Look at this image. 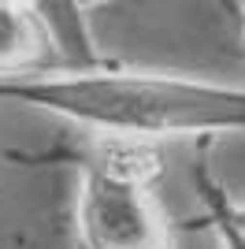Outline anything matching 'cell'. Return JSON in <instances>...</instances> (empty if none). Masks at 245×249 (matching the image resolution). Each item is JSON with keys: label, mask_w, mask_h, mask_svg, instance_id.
I'll use <instances>...</instances> for the list:
<instances>
[{"label": "cell", "mask_w": 245, "mask_h": 249, "mask_svg": "<svg viewBox=\"0 0 245 249\" xmlns=\"http://www.w3.org/2000/svg\"><path fill=\"white\" fill-rule=\"evenodd\" d=\"M71 67V56L37 0H0V82Z\"/></svg>", "instance_id": "obj_3"}, {"label": "cell", "mask_w": 245, "mask_h": 249, "mask_svg": "<svg viewBox=\"0 0 245 249\" xmlns=\"http://www.w3.org/2000/svg\"><path fill=\"white\" fill-rule=\"evenodd\" d=\"M45 15L52 19L56 34L63 41V52L71 56V63H97L89 49H86V34H82V15H78V4L74 0H37Z\"/></svg>", "instance_id": "obj_4"}, {"label": "cell", "mask_w": 245, "mask_h": 249, "mask_svg": "<svg viewBox=\"0 0 245 249\" xmlns=\"http://www.w3.org/2000/svg\"><path fill=\"white\" fill-rule=\"evenodd\" d=\"M223 212H227V219L234 223V231L245 238V205H234V201L227 197V190H223Z\"/></svg>", "instance_id": "obj_6"}, {"label": "cell", "mask_w": 245, "mask_h": 249, "mask_svg": "<svg viewBox=\"0 0 245 249\" xmlns=\"http://www.w3.org/2000/svg\"><path fill=\"white\" fill-rule=\"evenodd\" d=\"M197 194H201V223L223 242V249H245V238L223 212V186H215L204 171H197Z\"/></svg>", "instance_id": "obj_5"}, {"label": "cell", "mask_w": 245, "mask_h": 249, "mask_svg": "<svg viewBox=\"0 0 245 249\" xmlns=\"http://www.w3.org/2000/svg\"><path fill=\"white\" fill-rule=\"evenodd\" d=\"M0 104H26L60 115L86 134L138 142L245 134V89L186 74L134 71L119 63H71L60 71L0 82Z\"/></svg>", "instance_id": "obj_1"}, {"label": "cell", "mask_w": 245, "mask_h": 249, "mask_svg": "<svg viewBox=\"0 0 245 249\" xmlns=\"http://www.w3.org/2000/svg\"><path fill=\"white\" fill-rule=\"evenodd\" d=\"M78 171L74 234L78 249H175V231L156 186L126 182L93 167Z\"/></svg>", "instance_id": "obj_2"}]
</instances>
